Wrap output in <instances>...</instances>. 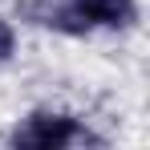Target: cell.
I'll list each match as a JSON object with an SVG mask.
<instances>
[{
    "instance_id": "1",
    "label": "cell",
    "mask_w": 150,
    "mask_h": 150,
    "mask_svg": "<svg viewBox=\"0 0 150 150\" xmlns=\"http://www.w3.org/2000/svg\"><path fill=\"white\" fill-rule=\"evenodd\" d=\"M25 21L37 28L85 37L93 28H130L138 21L134 0H28Z\"/></svg>"
},
{
    "instance_id": "2",
    "label": "cell",
    "mask_w": 150,
    "mask_h": 150,
    "mask_svg": "<svg viewBox=\"0 0 150 150\" xmlns=\"http://www.w3.org/2000/svg\"><path fill=\"white\" fill-rule=\"evenodd\" d=\"M8 142L16 150H65V146H81V142H101V138H93L73 114L37 110L8 134Z\"/></svg>"
},
{
    "instance_id": "3",
    "label": "cell",
    "mask_w": 150,
    "mask_h": 150,
    "mask_svg": "<svg viewBox=\"0 0 150 150\" xmlns=\"http://www.w3.org/2000/svg\"><path fill=\"white\" fill-rule=\"evenodd\" d=\"M12 49H16V33H12V25L0 16V65L12 57Z\"/></svg>"
}]
</instances>
